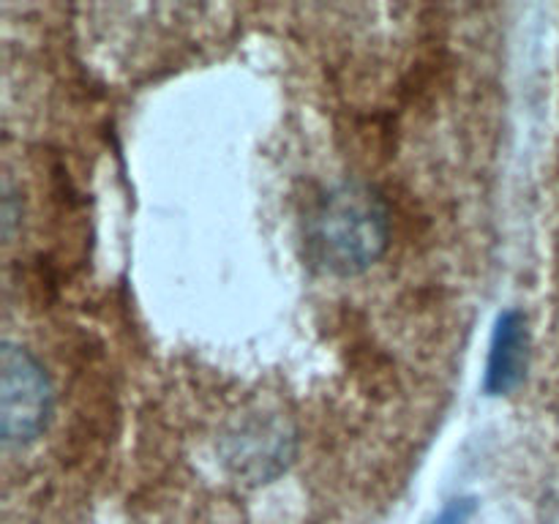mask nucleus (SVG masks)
<instances>
[{
    "instance_id": "1",
    "label": "nucleus",
    "mask_w": 559,
    "mask_h": 524,
    "mask_svg": "<svg viewBox=\"0 0 559 524\" xmlns=\"http://www.w3.org/2000/svg\"><path fill=\"white\" fill-rule=\"evenodd\" d=\"M309 254L322 271L358 276L369 271L391 243V211L374 186L342 180L311 207L306 222Z\"/></svg>"
},
{
    "instance_id": "2",
    "label": "nucleus",
    "mask_w": 559,
    "mask_h": 524,
    "mask_svg": "<svg viewBox=\"0 0 559 524\" xmlns=\"http://www.w3.org/2000/svg\"><path fill=\"white\" fill-rule=\"evenodd\" d=\"M295 426L287 415L273 409H254L227 426L218 440V462L229 480L257 489L271 484L295 456Z\"/></svg>"
},
{
    "instance_id": "3",
    "label": "nucleus",
    "mask_w": 559,
    "mask_h": 524,
    "mask_svg": "<svg viewBox=\"0 0 559 524\" xmlns=\"http://www.w3.org/2000/svg\"><path fill=\"white\" fill-rule=\"evenodd\" d=\"M52 382L41 360L22 344L0 355V437L5 448H25L41 437L52 415Z\"/></svg>"
},
{
    "instance_id": "4",
    "label": "nucleus",
    "mask_w": 559,
    "mask_h": 524,
    "mask_svg": "<svg viewBox=\"0 0 559 524\" xmlns=\"http://www.w3.org/2000/svg\"><path fill=\"white\" fill-rule=\"evenodd\" d=\"M530 364V327L527 317L519 309L502 311L495 325L486 364L484 388L491 396H508L522 385Z\"/></svg>"
},
{
    "instance_id": "5",
    "label": "nucleus",
    "mask_w": 559,
    "mask_h": 524,
    "mask_svg": "<svg viewBox=\"0 0 559 524\" xmlns=\"http://www.w3.org/2000/svg\"><path fill=\"white\" fill-rule=\"evenodd\" d=\"M475 513V500L473 497H459V500H451L445 505V511L437 516L435 524H469Z\"/></svg>"
},
{
    "instance_id": "6",
    "label": "nucleus",
    "mask_w": 559,
    "mask_h": 524,
    "mask_svg": "<svg viewBox=\"0 0 559 524\" xmlns=\"http://www.w3.org/2000/svg\"><path fill=\"white\" fill-rule=\"evenodd\" d=\"M540 513H544L546 524H559V475L546 489L544 502H540Z\"/></svg>"
}]
</instances>
